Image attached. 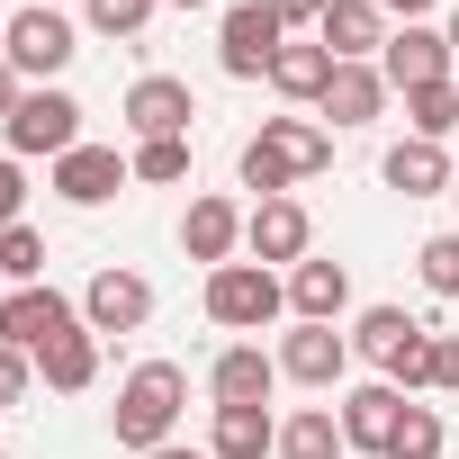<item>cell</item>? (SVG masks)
<instances>
[{
    "mask_svg": "<svg viewBox=\"0 0 459 459\" xmlns=\"http://www.w3.org/2000/svg\"><path fill=\"white\" fill-rule=\"evenodd\" d=\"M244 189H262V198H289V180H316V171H333V135L316 126V117H262V135L244 144Z\"/></svg>",
    "mask_w": 459,
    "mask_h": 459,
    "instance_id": "obj_1",
    "label": "cell"
},
{
    "mask_svg": "<svg viewBox=\"0 0 459 459\" xmlns=\"http://www.w3.org/2000/svg\"><path fill=\"white\" fill-rule=\"evenodd\" d=\"M271 10H280V28H316V19L333 10V0H271Z\"/></svg>",
    "mask_w": 459,
    "mask_h": 459,
    "instance_id": "obj_36",
    "label": "cell"
},
{
    "mask_svg": "<svg viewBox=\"0 0 459 459\" xmlns=\"http://www.w3.org/2000/svg\"><path fill=\"white\" fill-rule=\"evenodd\" d=\"M387 459H441V414H432V405H405V423H396Z\"/></svg>",
    "mask_w": 459,
    "mask_h": 459,
    "instance_id": "obj_29",
    "label": "cell"
},
{
    "mask_svg": "<svg viewBox=\"0 0 459 459\" xmlns=\"http://www.w3.org/2000/svg\"><path fill=\"white\" fill-rule=\"evenodd\" d=\"M262 450H280V423H271V405H216L207 459H262Z\"/></svg>",
    "mask_w": 459,
    "mask_h": 459,
    "instance_id": "obj_21",
    "label": "cell"
},
{
    "mask_svg": "<svg viewBox=\"0 0 459 459\" xmlns=\"http://www.w3.org/2000/svg\"><path fill=\"white\" fill-rule=\"evenodd\" d=\"M316 46L333 64H369V55H387V10L378 0H333V10L316 19Z\"/></svg>",
    "mask_w": 459,
    "mask_h": 459,
    "instance_id": "obj_13",
    "label": "cell"
},
{
    "mask_svg": "<svg viewBox=\"0 0 459 459\" xmlns=\"http://www.w3.org/2000/svg\"><path fill=\"white\" fill-rule=\"evenodd\" d=\"M19 91H28V82H19L10 64H0V126H10V108H19Z\"/></svg>",
    "mask_w": 459,
    "mask_h": 459,
    "instance_id": "obj_37",
    "label": "cell"
},
{
    "mask_svg": "<svg viewBox=\"0 0 459 459\" xmlns=\"http://www.w3.org/2000/svg\"><path fill=\"white\" fill-rule=\"evenodd\" d=\"M126 180H135V162H126L117 144H73V153L55 162V198H73V207H108Z\"/></svg>",
    "mask_w": 459,
    "mask_h": 459,
    "instance_id": "obj_10",
    "label": "cell"
},
{
    "mask_svg": "<svg viewBox=\"0 0 459 459\" xmlns=\"http://www.w3.org/2000/svg\"><path fill=\"white\" fill-rule=\"evenodd\" d=\"M333 126H378L387 117V73L378 64H333V91L316 100Z\"/></svg>",
    "mask_w": 459,
    "mask_h": 459,
    "instance_id": "obj_18",
    "label": "cell"
},
{
    "mask_svg": "<svg viewBox=\"0 0 459 459\" xmlns=\"http://www.w3.org/2000/svg\"><path fill=\"white\" fill-rule=\"evenodd\" d=\"M0 271H10V289L46 280V235H37V225H10V235H0Z\"/></svg>",
    "mask_w": 459,
    "mask_h": 459,
    "instance_id": "obj_28",
    "label": "cell"
},
{
    "mask_svg": "<svg viewBox=\"0 0 459 459\" xmlns=\"http://www.w3.org/2000/svg\"><path fill=\"white\" fill-rule=\"evenodd\" d=\"M244 244H253V262H262V271H271V262H289V271H298V262L316 253V225H307V207H298V198H262V207L244 216Z\"/></svg>",
    "mask_w": 459,
    "mask_h": 459,
    "instance_id": "obj_11",
    "label": "cell"
},
{
    "mask_svg": "<svg viewBox=\"0 0 459 459\" xmlns=\"http://www.w3.org/2000/svg\"><path fill=\"white\" fill-rule=\"evenodd\" d=\"M441 37H450V55H459V10H450V28H441Z\"/></svg>",
    "mask_w": 459,
    "mask_h": 459,
    "instance_id": "obj_40",
    "label": "cell"
},
{
    "mask_svg": "<svg viewBox=\"0 0 459 459\" xmlns=\"http://www.w3.org/2000/svg\"><path fill=\"white\" fill-rule=\"evenodd\" d=\"M378 10H396V19H405V28H414V19H423V10H432V0H378Z\"/></svg>",
    "mask_w": 459,
    "mask_h": 459,
    "instance_id": "obj_38",
    "label": "cell"
},
{
    "mask_svg": "<svg viewBox=\"0 0 459 459\" xmlns=\"http://www.w3.org/2000/svg\"><path fill=\"white\" fill-rule=\"evenodd\" d=\"M351 441H342V414L333 405H307V414H289L280 423V459H342Z\"/></svg>",
    "mask_w": 459,
    "mask_h": 459,
    "instance_id": "obj_23",
    "label": "cell"
},
{
    "mask_svg": "<svg viewBox=\"0 0 459 459\" xmlns=\"http://www.w3.org/2000/svg\"><path fill=\"white\" fill-rule=\"evenodd\" d=\"M82 325L91 333H144L153 325V280L144 271H100L82 289Z\"/></svg>",
    "mask_w": 459,
    "mask_h": 459,
    "instance_id": "obj_8",
    "label": "cell"
},
{
    "mask_svg": "<svg viewBox=\"0 0 459 459\" xmlns=\"http://www.w3.org/2000/svg\"><path fill=\"white\" fill-rule=\"evenodd\" d=\"M180 405H189V369H180V360H144V369H126L108 423H117L126 450H162L171 423H180Z\"/></svg>",
    "mask_w": 459,
    "mask_h": 459,
    "instance_id": "obj_2",
    "label": "cell"
},
{
    "mask_svg": "<svg viewBox=\"0 0 459 459\" xmlns=\"http://www.w3.org/2000/svg\"><path fill=\"white\" fill-rule=\"evenodd\" d=\"M414 271H423L432 298H459V235H432V244L414 253Z\"/></svg>",
    "mask_w": 459,
    "mask_h": 459,
    "instance_id": "obj_30",
    "label": "cell"
},
{
    "mask_svg": "<svg viewBox=\"0 0 459 459\" xmlns=\"http://www.w3.org/2000/svg\"><path fill=\"white\" fill-rule=\"evenodd\" d=\"M405 126H414L423 144H441V135L459 126V82H423V91H405Z\"/></svg>",
    "mask_w": 459,
    "mask_h": 459,
    "instance_id": "obj_26",
    "label": "cell"
},
{
    "mask_svg": "<svg viewBox=\"0 0 459 459\" xmlns=\"http://www.w3.org/2000/svg\"><path fill=\"white\" fill-rule=\"evenodd\" d=\"M171 10H207V0H171Z\"/></svg>",
    "mask_w": 459,
    "mask_h": 459,
    "instance_id": "obj_41",
    "label": "cell"
},
{
    "mask_svg": "<svg viewBox=\"0 0 459 459\" xmlns=\"http://www.w3.org/2000/svg\"><path fill=\"white\" fill-rule=\"evenodd\" d=\"M0 298H10V271H0Z\"/></svg>",
    "mask_w": 459,
    "mask_h": 459,
    "instance_id": "obj_42",
    "label": "cell"
},
{
    "mask_svg": "<svg viewBox=\"0 0 459 459\" xmlns=\"http://www.w3.org/2000/svg\"><path fill=\"white\" fill-rule=\"evenodd\" d=\"M450 198H459V180H450Z\"/></svg>",
    "mask_w": 459,
    "mask_h": 459,
    "instance_id": "obj_44",
    "label": "cell"
},
{
    "mask_svg": "<svg viewBox=\"0 0 459 459\" xmlns=\"http://www.w3.org/2000/svg\"><path fill=\"white\" fill-rule=\"evenodd\" d=\"M271 91H280V100H325V91H333V55H325V46H280Z\"/></svg>",
    "mask_w": 459,
    "mask_h": 459,
    "instance_id": "obj_24",
    "label": "cell"
},
{
    "mask_svg": "<svg viewBox=\"0 0 459 459\" xmlns=\"http://www.w3.org/2000/svg\"><path fill=\"white\" fill-rule=\"evenodd\" d=\"M342 307H351V271H342V262H316V253H307V262L289 271V316H298V325H333Z\"/></svg>",
    "mask_w": 459,
    "mask_h": 459,
    "instance_id": "obj_19",
    "label": "cell"
},
{
    "mask_svg": "<svg viewBox=\"0 0 459 459\" xmlns=\"http://www.w3.org/2000/svg\"><path fill=\"white\" fill-rule=\"evenodd\" d=\"M82 316H73V298L64 289H10V298H0V342H10V351H46V342H64Z\"/></svg>",
    "mask_w": 459,
    "mask_h": 459,
    "instance_id": "obj_7",
    "label": "cell"
},
{
    "mask_svg": "<svg viewBox=\"0 0 459 459\" xmlns=\"http://www.w3.org/2000/svg\"><path fill=\"white\" fill-rule=\"evenodd\" d=\"M271 387H280V351H262V342L216 351V369H207V396L216 405H271Z\"/></svg>",
    "mask_w": 459,
    "mask_h": 459,
    "instance_id": "obj_14",
    "label": "cell"
},
{
    "mask_svg": "<svg viewBox=\"0 0 459 459\" xmlns=\"http://www.w3.org/2000/svg\"><path fill=\"white\" fill-rule=\"evenodd\" d=\"M19 207H28V180H19V153H0V235H10V225H28Z\"/></svg>",
    "mask_w": 459,
    "mask_h": 459,
    "instance_id": "obj_33",
    "label": "cell"
},
{
    "mask_svg": "<svg viewBox=\"0 0 459 459\" xmlns=\"http://www.w3.org/2000/svg\"><path fill=\"white\" fill-rule=\"evenodd\" d=\"M289 316V280L280 271H262V262H225V271H207V325H225V333H262V325H280Z\"/></svg>",
    "mask_w": 459,
    "mask_h": 459,
    "instance_id": "obj_3",
    "label": "cell"
},
{
    "mask_svg": "<svg viewBox=\"0 0 459 459\" xmlns=\"http://www.w3.org/2000/svg\"><path fill=\"white\" fill-rule=\"evenodd\" d=\"M37 378H46L55 396H82V387L100 378V333H91V325H73L64 342H46V351H37Z\"/></svg>",
    "mask_w": 459,
    "mask_h": 459,
    "instance_id": "obj_22",
    "label": "cell"
},
{
    "mask_svg": "<svg viewBox=\"0 0 459 459\" xmlns=\"http://www.w3.org/2000/svg\"><path fill=\"white\" fill-rule=\"evenodd\" d=\"M450 37L441 28H387V55H378V73H387V91H423V82H450Z\"/></svg>",
    "mask_w": 459,
    "mask_h": 459,
    "instance_id": "obj_9",
    "label": "cell"
},
{
    "mask_svg": "<svg viewBox=\"0 0 459 459\" xmlns=\"http://www.w3.org/2000/svg\"><path fill=\"white\" fill-rule=\"evenodd\" d=\"M10 153L28 162V153H46V162H64L73 144H82V100L73 91H55V82H37V91H19V108H10Z\"/></svg>",
    "mask_w": 459,
    "mask_h": 459,
    "instance_id": "obj_5",
    "label": "cell"
},
{
    "mask_svg": "<svg viewBox=\"0 0 459 459\" xmlns=\"http://www.w3.org/2000/svg\"><path fill=\"white\" fill-rule=\"evenodd\" d=\"M73 55H82V46H73V19H64V10H46V0H37V10H19V19H0V64H10L28 91H37V82H55Z\"/></svg>",
    "mask_w": 459,
    "mask_h": 459,
    "instance_id": "obj_4",
    "label": "cell"
},
{
    "mask_svg": "<svg viewBox=\"0 0 459 459\" xmlns=\"http://www.w3.org/2000/svg\"><path fill=\"white\" fill-rule=\"evenodd\" d=\"M144 459H207V450H180V441H162V450H144Z\"/></svg>",
    "mask_w": 459,
    "mask_h": 459,
    "instance_id": "obj_39",
    "label": "cell"
},
{
    "mask_svg": "<svg viewBox=\"0 0 459 459\" xmlns=\"http://www.w3.org/2000/svg\"><path fill=\"white\" fill-rule=\"evenodd\" d=\"M432 387L459 396V333H432Z\"/></svg>",
    "mask_w": 459,
    "mask_h": 459,
    "instance_id": "obj_35",
    "label": "cell"
},
{
    "mask_svg": "<svg viewBox=\"0 0 459 459\" xmlns=\"http://www.w3.org/2000/svg\"><path fill=\"white\" fill-rule=\"evenodd\" d=\"M414 333H423V325H414V316H405V307H369V316H360V325H351V351H360V360H378V369H387V360H396V351H405V342H414Z\"/></svg>",
    "mask_w": 459,
    "mask_h": 459,
    "instance_id": "obj_25",
    "label": "cell"
},
{
    "mask_svg": "<svg viewBox=\"0 0 459 459\" xmlns=\"http://www.w3.org/2000/svg\"><path fill=\"white\" fill-rule=\"evenodd\" d=\"M28 387H37V360H28V351H10V342H0V405H19Z\"/></svg>",
    "mask_w": 459,
    "mask_h": 459,
    "instance_id": "obj_34",
    "label": "cell"
},
{
    "mask_svg": "<svg viewBox=\"0 0 459 459\" xmlns=\"http://www.w3.org/2000/svg\"><path fill=\"white\" fill-rule=\"evenodd\" d=\"M459 171H450V153L441 144H423V135H405V144H387V189L396 198H441Z\"/></svg>",
    "mask_w": 459,
    "mask_h": 459,
    "instance_id": "obj_20",
    "label": "cell"
},
{
    "mask_svg": "<svg viewBox=\"0 0 459 459\" xmlns=\"http://www.w3.org/2000/svg\"><path fill=\"white\" fill-rule=\"evenodd\" d=\"M46 10H64V0H46Z\"/></svg>",
    "mask_w": 459,
    "mask_h": 459,
    "instance_id": "obj_43",
    "label": "cell"
},
{
    "mask_svg": "<svg viewBox=\"0 0 459 459\" xmlns=\"http://www.w3.org/2000/svg\"><path fill=\"white\" fill-rule=\"evenodd\" d=\"M396 423H405V396H396L387 378H369V387H351V396H342V441H351V450H369V459H387V441H396Z\"/></svg>",
    "mask_w": 459,
    "mask_h": 459,
    "instance_id": "obj_16",
    "label": "cell"
},
{
    "mask_svg": "<svg viewBox=\"0 0 459 459\" xmlns=\"http://www.w3.org/2000/svg\"><path fill=\"white\" fill-rule=\"evenodd\" d=\"M0 459H10V450H0Z\"/></svg>",
    "mask_w": 459,
    "mask_h": 459,
    "instance_id": "obj_45",
    "label": "cell"
},
{
    "mask_svg": "<svg viewBox=\"0 0 459 459\" xmlns=\"http://www.w3.org/2000/svg\"><path fill=\"white\" fill-rule=\"evenodd\" d=\"M387 387H396V396H414V387H432V325H423V333H414V342H405V351L387 360Z\"/></svg>",
    "mask_w": 459,
    "mask_h": 459,
    "instance_id": "obj_31",
    "label": "cell"
},
{
    "mask_svg": "<svg viewBox=\"0 0 459 459\" xmlns=\"http://www.w3.org/2000/svg\"><path fill=\"white\" fill-rule=\"evenodd\" d=\"M235 244H244L235 198H189V216H180V253L207 262V271H225V262H235Z\"/></svg>",
    "mask_w": 459,
    "mask_h": 459,
    "instance_id": "obj_17",
    "label": "cell"
},
{
    "mask_svg": "<svg viewBox=\"0 0 459 459\" xmlns=\"http://www.w3.org/2000/svg\"><path fill=\"white\" fill-rule=\"evenodd\" d=\"M126 162H135V180L171 189V180H189V135H153V144H135Z\"/></svg>",
    "mask_w": 459,
    "mask_h": 459,
    "instance_id": "obj_27",
    "label": "cell"
},
{
    "mask_svg": "<svg viewBox=\"0 0 459 459\" xmlns=\"http://www.w3.org/2000/svg\"><path fill=\"white\" fill-rule=\"evenodd\" d=\"M280 46H289V28H280L271 0H235V10L216 19V64L235 73V82H271Z\"/></svg>",
    "mask_w": 459,
    "mask_h": 459,
    "instance_id": "obj_6",
    "label": "cell"
},
{
    "mask_svg": "<svg viewBox=\"0 0 459 459\" xmlns=\"http://www.w3.org/2000/svg\"><path fill=\"white\" fill-rule=\"evenodd\" d=\"M82 19H91L100 37H135V28L153 19V0H82Z\"/></svg>",
    "mask_w": 459,
    "mask_h": 459,
    "instance_id": "obj_32",
    "label": "cell"
},
{
    "mask_svg": "<svg viewBox=\"0 0 459 459\" xmlns=\"http://www.w3.org/2000/svg\"><path fill=\"white\" fill-rule=\"evenodd\" d=\"M189 117H198V100H189L180 73H144V82L126 91V126H135V144H153V135H189Z\"/></svg>",
    "mask_w": 459,
    "mask_h": 459,
    "instance_id": "obj_12",
    "label": "cell"
},
{
    "mask_svg": "<svg viewBox=\"0 0 459 459\" xmlns=\"http://www.w3.org/2000/svg\"><path fill=\"white\" fill-rule=\"evenodd\" d=\"M342 369H351V333H333V325H298L280 342V378H298V387H333Z\"/></svg>",
    "mask_w": 459,
    "mask_h": 459,
    "instance_id": "obj_15",
    "label": "cell"
}]
</instances>
